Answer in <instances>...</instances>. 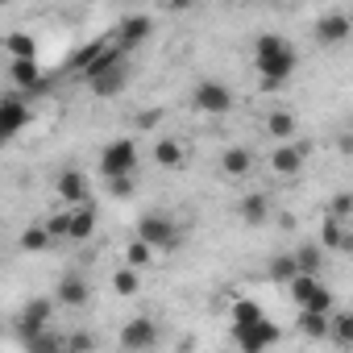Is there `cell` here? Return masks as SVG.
I'll return each instance as SVG.
<instances>
[{
	"label": "cell",
	"instance_id": "6da1fadb",
	"mask_svg": "<svg viewBox=\"0 0 353 353\" xmlns=\"http://www.w3.org/2000/svg\"><path fill=\"white\" fill-rule=\"evenodd\" d=\"M254 67H258L262 88L274 92V88H283L295 75L299 54H295V46L283 34H258V42H254Z\"/></svg>",
	"mask_w": 353,
	"mask_h": 353
},
{
	"label": "cell",
	"instance_id": "7a4b0ae2",
	"mask_svg": "<svg viewBox=\"0 0 353 353\" xmlns=\"http://www.w3.org/2000/svg\"><path fill=\"white\" fill-rule=\"evenodd\" d=\"M100 174H104V183L137 174V145H133V137H117V141H108L100 150Z\"/></svg>",
	"mask_w": 353,
	"mask_h": 353
},
{
	"label": "cell",
	"instance_id": "3957f363",
	"mask_svg": "<svg viewBox=\"0 0 353 353\" xmlns=\"http://www.w3.org/2000/svg\"><path fill=\"white\" fill-rule=\"evenodd\" d=\"M133 237L145 241L150 250H174V245H179V225H174L170 216H162V212H145L137 221V233Z\"/></svg>",
	"mask_w": 353,
	"mask_h": 353
},
{
	"label": "cell",
	"instance_id": "277c9868",
	"mask_svg": "<svg viewBox=\"0 0 353 353\" xmlns=\"http://www.w3.org/2000/svg\"><path fill=\"white\" fill-rule=\"evenodd\" d=\"M291 295L299 303V312H316V316H332V291L316 279V274H299L291 283Z\"/></svg>",
	"mask_w": 353,
	"mask_h": 353
},
{
	"label": "cell",
	"instance_id": "5b68a950",
	"mask_svg": "<svg viewBox=\"0 0 353 353\" xmlns=\"http://www.w3.org/2000/svg\"><path fill=\"white\" fill-rule=\"evenodd\" d=\"M192 108L204 117H225V112H233V92L221 79H200L192 92Z\"/></svg>",
	"mask_w": 353,
	"mask_h": 353
},
{
	"label": "cell",
	"instance_id": "8992f818",
	"mask_svg": "<svg viewBox=\"0 0 353 353\" xmlns=\"http://www.w3.org/2000/svg\"><path fill=\"white\" fill-rule=\"evenodd\" d=\"M117 341H121V353H150L158 345V324L150 316H133V320L121 324Z\"/></svg>",
	"mask_w": 353,
	"mask_h": 353
},
{
	"label": "cell",
	"instance_id": "52a82bcc",
	"mask_svg": "<svg viewBox=\"0 0 353 353\" xmlns=\"http://www.w3.org/2000/svg\"><path fill=\"white\" fill-rule=\"evenodd\" d=\"M312 34H316V42H320V46H341V42H349V38H353V17H349V13H341V9H328V13H320V17H316Z\"/></svg>",
	"mask_w": 353,
	"mask_h": 353
},
{
	"label": "cell",
	"instance_id": "ba28073f",
	"mask_svg": "<svg viewBox=\"0 0 353 353\" xmlns=\"http://www.w3.org/2000/svg\"><path fill=\"white\" fill-rule=\"evenodd\" d=\"M30 121H34V108L26 104V96L9 92L5 100H0V137H5V141H13Z\"/></svg>",
	"mask_w": 353,
	"mask_h": 353
},
{
	"label": "cell",
	"instance_id": "9c48e42d",
	"mask_svg": "<svg viewBox=\"0 0 353 353\" xmlns=\"http://www.w3.org/2000/svg\"><path fill=\"white\" fill-rule=\"evenodd\" d=\"M50 320H54V299H30L17 316V336L30 341L38 332H50Z\"/></svg>",
	"mask_w": 353,
	"mask_h": 353
},
{
	"label": "cell",
	"instance_id": "30bf717a",
	"mask_svg": "<svg viewBox=\"0 0 353 353\" xmlns=\"http://www.w3.org/2000/svg\"><path fill=\"white\" fill-rule=\"evenodd\" d=\"M279 336H283V328L266 316V320H258L254 328H245V332H233V341H237V349L241 353H266L270 345H279Z\"/></svg>",
	"mask_w": 353,
	"mask_h": 353
},
{
	"label": "cell",
	"instance_id": "8fae6325",
	"mask_svg": "<svg viewBox=\"0 0 353 353\" xmlns=\"http://www.w3.org/2000/svg\"><path fill=\"white\" fill-rule=\"evenodd\" d=\"M9 79L34 100V96H42L46 92V79H42V67H38V59H9Z\"/></svg>",
	"mask_w": 353,
	"mask_h": 353
},
{
	"label": "cell",
	"instance_id": "7c38bea8",
	"mask_svg": "<svg viewBox=\"0 0 353 353\" xmlns=\"http://www.w3.org/2000/svg\"><path fill=\"white\" fill-rule=\"evenodd\" d=\"M112 34H117L112 42H117L121 50H129V46H141V42L154 34V21H150L145 13H129V17H121V21H117V30H112Z\"/></svg>",
	"mask_w": 353,
	"mask_h": 353
},
{
	"label": "cell",
	"instance_id": "4fadbf2b",
	"mask_svg": "<svg viewBox=\"0 0 353 353\" xmlns=\"http://www.w3.org/2000/svg\"><path fill=\"white\" fill-rule=\"evenodd\" d=\"M50 299H59L63 307H83V303L92 299V287H88V279H83V274L67 270V274L59 279V287H54V295H50Z\"/></svg>",
	"mask_w": 353,
	"mask_h": 353
},
{
	"label": "cell",
	"instance_id": "5bb4252c",
	"mask_svg": "<svg viewBox=\"0 0 353 353\" xmlns=\"http://www.w3.org/2000/svg\"><path fill=\"white\" fill-rule=\"evenodd\" d=\"M303 162H307V145H299V141H287V145H279L270 154V166H274V174H283V179H295L303 170Z\"/></svg>",
	"mask_w": 353,
	"mask_h": 353
},
{
	"label": "cell",
	"instance_id": "9a60e30c",
	"mask_svg": "<svg viewBox=\"0 0 353 353\" xmlns=\"http://www.w3.org/2000/svg\"><path fill=\"white\" fill-rule=\"evenodd\" d=\"M54 188H59V200H63L67 208H83V204H92V200H88V196H92V192H88V179H83L79 170H63Z\"/></svg>",
	"mask_w": 353,
	"mask_h": 353
},
{
	"label": "cell",
	"instance_id": "2e32d148",
	"mask_svg": "<svg viewBox=\"0 0 353 353\" xmlns=\"http://www.w3.org/2000/svg\"><path fill=\"white\" fill-rule=\"evenodd\" d=\"M258 320H266L262 303H258V299H250V295H237V299H233V307H229V332H245V328H254Z\"/></svg>",
	"mask_w": 353,
	"mask_h": 353
},
{
	"label": "cell",
	"instance_id": "e0dca14e",
	"mask_svg": "<svg viewBox=\"0 0 353 353\" xmlns=\"http://www.w3.org/2000/svg\"><path fill=\"white\" fill-rule=\"evenodd\" d=\"M125 83H129V63L121 59L117 67H108L100 79H92V92L100 96V100H112V96H121L125 92Z\"/></svg>",
	"mask_w": 353,
	"mask_h": 353
},
{
	"label": "cell",
	"instance_id": "ac0fdd59",
	"mask_svg": "<svg viewBox=\"0 0 353 353\" xmlns=\"http://www.w3.org/2000/svg\"><path fill=\"white\" fill-rule=\"evenodd\" d=\"M295 133H299V121H295V112H287V108H274V112H266V137H274L279 145H287V141H295Z\"/></svg>",
	"mask_w": 353,
	"mask_h": 353
},
{
	"label": "cell",
	"instance_id": "d6986e66",
	"mask_svg": "<svg viewBox=\"0 0 353 353\" xmlns=\"http://www.w3.org/2000/svg\"><path fill=\"white\" fill-rule=\"evenodd\" d=\"M96 233V208L83 204V208H67V241H88Z\"/></svg>",
	"mask_w": 353,
	"mask_h": 353
},
{
	"label": "cell",
	"instance_id": "ffe728a7",
	"mask_svg": "<svg viewBox=\"0 0 353 353\" xmlns=\"http://www.w3.org/2000/svg\"><path fill=\"white\" fill-rule=\"evenodd\" d=\"M250 170H254V154L245 145H229L221 154V174H225V179H245Z\"/></svg>",
	"mask_w": 353,
	"mask_h": 353
},
{
	"label": "cell",
	"instance_id": "44dd1931",
	"mask_svg": "<svg viewBox=\"0 0 353 353\" xmlns=\"http://www.w3.org/2000/svg\"><path fill=\"white\" fill-rule=\"evenodd\" d=\"M237 216H241L245 225H266V221H270V200H266L262 192H250V196H241Z\"/></svg>",
	"mask_w": 353,
	"mask_h": 353
},
{
	"label": "cell",
	"instance_id": "7402d4cb",
	"mask_svg": "<svg viewBox=\"0 0 353 353\" xmlns=\"http://www.w3.org/2000/svg\"><path fill=\"white\" fill-rule=\"evenodd\" d=\"M154 162L166 166V170H183V145L174 137H158L154 141Z\"/></svg>",
	"mask_w": 353,
	"mask_h": 353
},
{
	"label": "cell",
	"instance_id": "603a6c76",
	"mask_svg": "<svg viewBox=\"0 0 353 353\" xmlns=\"http://www.w3.org/2000/svg\"><path fill=\"white\" fill-rule=\"evenodd\" d=\"M295 328L307 336V341H324L328 332H332V316H316V312H299V320H295Z\"/></svg>",
	"mask_w": 353,
	"mask_h": 353
},
{
	"label": "cell",
	"instance_id": "cb8c5ba5",
	"mask_svg": "<svg viewBox=\"0 0 353 353\" xmlns=\"http://www.w3.org/2000/svg\"><path fill=\"white\" fill-rule=\"evenodd\" d=\"M5 54H9V59H38V42H34V34L13 30V34L5 38Z\"/></svg>",
	"mask_w": 353,
	"mask_h": 353
},
{
	"label": "cell",
	"instance_id": "d4e9b609",
	"mask_svg": "<svg viewBox=\"0 0 353 353\" xmlns=\"http://www.w3.org/2000/svg\"><path fill=\"white\" fill-rule=\"evenodd\" d=\"M26 345V353H67V336L63 332H38V336H30V341H21Z\"/></svg>",
	"mask_w": 353,
	"mask_h": 353
},
{
	"label": "cell",
	"instance_id": "484cf974",
	"mask_svg": "<svg viewBox=\"0 0 353 353\" xmlns=\"http://www.w3.org/2000/svg\"><path fill=\"white\" fill-rule=\"evenodd\" d=\"M320 245H324V250H345V245H349L345 221H332V216H324V221H320Z\"/></svg>",
	"mask_w": 353,
	"mask_h": 353
},
{
	"label": "cell",
	"instance_id": "4316f807",
	"mask_svg": "<svg viewBox=\"0 0 353 353\" xmlns=\"http://www.w3.org/2000/svg\"><path fill=\"white\" fill-rule=\"evenodd\" d=\"M295 266H299V274H316V279H320L324 245H299V250H295Z\"/></svg>",
	"mask_w": 353,
	"mask_h": 353
},
{
	"label": "cell",
	"instance_id": "83f0119b",
	"mask_svg": "<svg viewBox=\"0 0 353 353\" xmlns=\"http://www.w3.org/2000/svg\"><path fill=\"white\" fill-rule=\"evenodd\" d=\"M112 291H117L121 299H133V295L141 291V274H137L133 266H121V270L112 274Z\"/></svg>",
	"mask_w": 353,
	"mask_h": 353
},
{
	"label": "cell",
	"instance_id": "f1b7e54d",
	"mask_svg": "<svg viewBox=\"0 0 353 353\" xmlns=\"http://www.w3.org/2000/svg\"><path fill=\"white\" fill-rule=\"evenodd\" d=\"M50 241H54V237H50L46 225H30V229L21 233V250H26V254H42V250H50Z\"/></svg>",
	"mask_w": 353,
	"mask_h": 353
},
{
	"label": "cell",
	"instance_id": "f546056e",
	"mask_svg": "<svg viewBox=\"0 0 353 353\" xmlns=\"http://www.w3.org/2000/svg\"><path fill=\"white\" fill-rule=\"evenodd\" d=\"M341 349H353V312H332V332H328Z\"/></svg>",
	"mask_w": 353,
	"mask_h": 353
},
{
	"label": "cell",
	"instance_id": "4dcf8cb0",
	"mask_svg": "<svg viewBox=\"0 0 353 353\" xmlns=\"http://www.w3.org/2000/svg\"><path fill=\"white\" fill-rule=\"evenodd\" d=\"M270 279H274V283H295V279H299L295 254H279V258H270Z\"/></svg>",
	"mask_w": 353,
	"mask_h": 353
},
{
	"label": "cell",
	"instance_id": "1f68e13d",
	"mask_svg": "<svg viewBox=\"0 0 353 353\" xmlns=\"http://www.w3.org/2000/svg\"><path fill=\"white\" fill-rule=\"evenodd\" d=\"M150 262H154V250H150L145 241H137V237H133V241L125 245V266H133V270H145Z\"/></svg>",
	"mask_w": 353,
	"mask_h": 353
},
{
	"label": "cell",
	"instance_id": "d6a6232c",
	"mask_svg": "<svg viewBox=\"0 0 353 353\" xmlns=\"http://www.w3.org/2000/svg\"><path fill=\"white\" fill-rule=\"evenodd\" d=\"M328 216L332 221H349L353 216V192H336L332 204H328Z\"/></svg>",
	"mask_w": 353,
	"mask_h": 353
},
{
	"label": "cell",
	"instance_id": "836d02e7",
	"mask_svg": "<svg viewBox=\"0 0 353 353\" xmlns=\"http://www.w3.org/2000/svg\"><path fill=\"white\" fill-rule=\"evenodd\" d=\"M92 349H96V336L92 332H83V328L67 332V353H92Z\"/></svg>",
	"mask_w": 353,
	"mask_h": 353
},
{
	"label": "cell",
	"instance_id": "e575fe53",
	"mask_svg": "<svg viewBox=\"0 0 353 353\" xmlns=\"http://www.w3.org/2000/svg\"><path fill=\"white\" fill-rule=\"evenodd\" d=\"M137 192V174H129V179H112L108 183V196H117V200H125V196H133Z\"/></svg>",
	"mask_w": 353,
	"mask_h": 353
},
{
	"label": "cell",
	"instance_id": "d590c367",
	"mask_svg": "<svg viewBox=\"0 0 353 353\" xmlns=\"http://www.w3.org/2000/svg\"><path fill=\"white\" fill-rule=\"evenodd\" d=\"M158 121H162V112H158V108H154V112H141V117H137V129H154Z\"/></svg>",
	"mask_w": 353,
	"mask_h": 353
}]
</instances>
